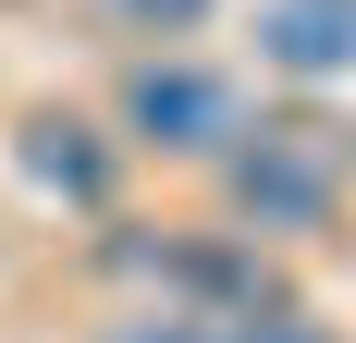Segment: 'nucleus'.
<instances>
[{"label":"nucleus","instance_id":"f257e3e1","mask_svg":"<svg viewBox=\"0 0 356 343\" xmlns=\"http://www.w3.org/2000/svg\"><path fill=\"white\" fill-rule=\"evenodd\" d=\"M332 184H344V135H320V123H258V147H234V196L270 233H307Z\"/></svg>","mask_w":356,"mask_h":343},{"label":"nucleus","instance_id":"f03ea898","mask_svg":"<svg viewBox=\"0 0 356 343\" xmlns=\"http://www.w3.org/2000/svg\"><path fill=\"white\" fill-rule=\"evenodd\" d=\"M123 123L160 135V147H234L246 135V99H234L221 74H197V62H147L136 86H123Z\"/></svg>","mask_w":356,"mask_h":343},{"label":"nucleus","instance_id":"7ed1b4c3","mask_svg":"<svg viewBox=\"0 0 356 343\" xmlns=\"http://www.w3.org/2000/svg\"><path fill=\"white\" fill-rule=\"evenodd\" d=\"M258 49L283 74H356V0H270Z\"/></svg>","mask_w":356,"mask_h":343},{"label":"nucleus","instance_id":"20e7f679","mask_svg":"<svg viewBox=\"0 0 356 343\" xmlns=\"http://www.w3.org/2000/svg\"><path fill=\"white\" fill-rule=\"evenodd\" d=\"M25 172L49 184V196H74V208L111 196V147H86V123H62V110H37V123H25Z\"/></svg>","mask_w":356,"mask_h":343},{"label":"nucleus","instance_id":"39448f33","mask_svg":"<svg viewBox=\"0 0 356 343\" xmlns=\"http://www.w3.org/2000/svg\"><path fill=\"white\" fill-rule=\"evenodd\" d=\"M123 25H147V37H184V25H209V0H111Z\"/></svg>","mask_w":356,"mask_h":343},{"label":"nucleus","instance_id":"423d86ee","mask_svg":"<svg viewBox=\"0 0 356 343\" xmlns=\"http://www.w3.org/2000/svg\"><path fill=\"white\" fill-rule=\"evenodd\" d=\"M221 343H332V331H307V319H283V307H270V319H234Z\"/></svg>","mask_w":356,"mask_h":343},{"label":"nucleus","instance_id":"0eeeda50","mask_svg":"<svg viewBox=\"0 0 356 343\" xmlns=\"http://www.w3.org/2000/svg\"><path fill=\"white\" fill-rule=\"evenodd\" d=\"M111 343H221L209 319H136V331H111Z\"/></svg>","mask_w":356,"mask_h":343}]
</instances>
